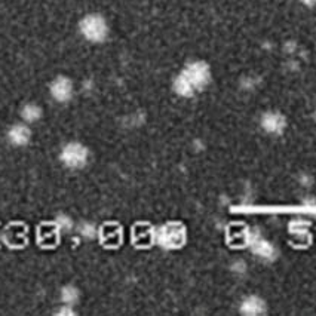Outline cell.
Segmentation results:
<instances>
[{"label": "cell", "instance_id": "cell-1", "mask_svg": "<svg viewBox=\"0 0 316 316\" xmlns=\"http://www.w3.org/2000/svg\"><path fill=\"white\" fill-rule=\"evenodd\" d=\"M211 79V70L203 61L190 63L174 80V89L181 97H192L203 89Z\"/></svg>", "mask_w": 316, "mask_h": 316}, {"label": "cell", "instance_id": "cell-9", "mask_svg": "<svg viewBox=\"0 0 316 316\" xmlns=\"http://www.w3.org/2000/svg\"><path fill=\"white\" fill-rule=\"evenodd\" d=\"M263 303L260 298L257 297H248L243 300L242 303V313H246V315H258L263 312Z\"/></svg>", "mask_w": 316, "mask_h": 316}, {"label": "cell", "instance_id": "cell-13", "mask_svg": "<svg viewBox=\"0 0 316 316\" xmlns=\"http://www.w3.org/2000/svg\"><path fill=\"white\" fill-rule=\"evenodd\" d=\"M303 2H306L307 5H316V0H303Z\"/></svg>", "mask_w": 316, "mask_h": 316}, {"label": "cell", "instance_id": "cell-3", "mask_svg": "<svg viewBox=\"0 0 316 316\" xmlns=\"http://www.w3.org/2000/svg\"><path fill=\"white\" fill-rule=\"evenodd\" d=\"M80 35L92 43H101L109 36V24L100 14H88L79 23Z\"/></svg>", "mask_w": 316, "mask_h": 316}, {"label": "cell", "instance_id": "cell-5", "mask_svg": "<svg viewBox=\"0 0 316 316\" xmlns=\"http://www.w3.org/2000/svg\"><path fill=\"white\" fill-rule=\"evenodd\" d=\"M49 94L57 103H69L75 94V85L67 76L55 78L49 85Z\"/></svg>", "mask_w": 316, "mask_h": 316}, {"label": "cell", "instance_id": "cell-7", "mask_svg": "<svg viewBox=\"0 0 316 316\" xmlns=\"http://www.w3.org/2000/svg\"><path fill=\"white\" fill-rule=\"evenodd\" d=\"M20 115H21L23 122H26V123L30 125V123L39 122V120L42 119V116H43V112H42V107H40V106H38V104H35V103H27V104H24V106L21 107Z\"/></svg>", "mask_w": 316, "mask_h": 316}, {"label": "cell", "instance_id": "cell-8", "mask_svg": "<svg viewBox=\"0 0 316 316\" xmlns=\"http://www.w3.org/2000/svg\"><path fill=\"white\" fill-rule=\"evenodd\" d=\"M60 300L63 304L67 306H76L80 300V291L75 285H66L60 291Z\"/></svg>", "mask_w": 316, "mask_h": 316}, {"label": "cell", "instance_id": "cell-12", "mask_svg": "<svg viewBox=\"0 0 316 316\" xmlns=\"http://www.w3.org/2000/svg\"><path fill=\"white\" fill-rule=\"evenodd\" d=\"M58 226L61 227V229H64V230H70V229H73V221L67 217V215H61L60 218H58Z\"/></svg>", "mask_w": 316, "mask_h": 316}, {"label": "cell", "instance_id": "cell-2", "mask_svg": "<svg viewBox=\"0 0 316 316\" xmlns=\"http://www.w3.org/2000/svg\"><path fill=\"white\" fill-rule=\"evenodd\" d=\"M60 162L69 168V169H82L88 165L91 153L89 149L79 143V141H70L67 144H64L60 150Z\"/></svg>", "mask_w": 316, "mask_h": 316}, {"label": "cell", "instance_id": "cell-4", "mask_svg": "<svg viewBox=\"0 0 316 316\" xmlns=\"http://www.w3.org/2000/svg\"><path fill=\"white\" fill-rule=\"evenodd\" d=\"M156 240L160 246H163L166 249L178 248L186 240V230L178 223H168L158 230Z\"/></svg>", "mask_w": 316, "mask_h": 316}, {"label": "cell", "instance_id": "cell-11", "mask_svg": "<svg viewBox=\"0 0 316 316\" xmlns=\"http://www.w3.org/2000/svg\"><path fill=\"white\" fill-rule=\"evenodd\" d=\"M79 235L83 236V237H92L95 235V226L91 224V223H82L78 229Z\"/></svg>", "mask_w": 316, "mask_h": 316}, {"label": "cell", "instance_id": "cell-6", "mask_svg": "<svg viewBox=\"0 0 316 316\" xmlns=\"http://www.w3.org/2000/svg\"><path fill=\"white\" fill-rule=\"evenodd\" d=\"M32 129L29 126V123L23 122V123H15L9 128L8 131V140L11 144L17 146V147H24L30 143L32 140Z\"/></svg>", "mask_w": 316, "mask_h": 316}, {"label": "cell", "instance_id": "cell-10", "mask_svg": "<svg viewBox=\"0 0 316 316\" xmlns=\"http://www.w3.org/2000/svg\"><path fill=\"white\" fill-rule=\"evenodd\" d=\"M263 126L270 131V132H275V131H280L282 126H283V119L279 116V115H266L263 118Z\"/></svg>", "mask_w": 316, "mask_h": 316}]
</instances>
